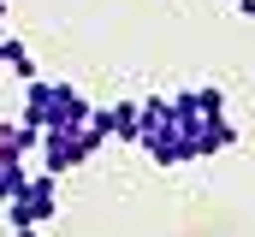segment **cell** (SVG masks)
I'll return each mask as SVG.
<instances>
[{
    "label": "cell",
    "mask_w": 255,
    "mask_h": 237,
    "mask_svg": "<svg viewBox=\"0 0 255 237\" xmlns=\"http://www.w3.org/2000/svg\"><path fill=\"white\" fill-rule=\"evenodd\" d=\"M83 118H89V101H83L77 83H65V77H30L24 83V124H36V130H77Z\"/></svg>",
    "instance_id": "cell-1"
},
{
    "label": "cell",
    "mask_w": 255,
    "mask_h": 237,
    "mask_svg": "<svg viewBox=\"0 0 255 237\" xmlns=\"http://www.w3.org/2000/svg\"><path fill=\"white\" fill-rule=\"evenodd\" d=\"M54 208H60V190H54V178L48 172H30V184L6 202V226L12 232H30V226H42V220H54Z\"/></svg>",
    "instance_id": "cell-2"
},
{
    "label": "cell",
    "mask_w": 255,
    "mask_h": 237,
    "mask_svg": "<svg viewBox=\"0 0 255 237\" xmlns=\"http://www.w3.org/2000/svg\"><path fill=\"white\" fill-rule=\"evenodd\" d=\"M89 118L107 130V142H136V101H119V107H89Z\"/></svg>",
    "instance_id": "cell-3"
},
{
    "label": "cell",
    "mask_w": 255,
    "mask_h": 237,
    "mask_svg": "<svg viewBox=\"0 0 255 237\" xmlns=\"http://www.w3.org/2000/svg\"><path fill=\"white\" fill-rule=\"evenodd\" d=\"M0 71H12L18 83H30V77H36V59H30V48H24L18 36H0Z\"/></svg>",
    "instance_id": "cell-4"
},
{
    "label": "cell",
    "mask_w": 255,
    "mask_h": 237,
    "mask_svg": "<svg viewBox=\"0 0 255 237\" xmlns=\"http://www.w3.org/2000/svg\"><path fill=\"white\" fill-rule=\"evenodd\" d=\"M232 6H238V12H244V18H255V0H232Z\"/></svg>",
    "instance_id": "cell-5"
},
{
    "label": "cell",
    "mask_w": 255,
    "mask_h": 237,
    "mask_svg": "<svg viewBox=\"0 0 255 237\" xmlns=\"http://www.w3.org/2000/svg\"><path fill=\"white\" fill-rule=\"evenodd\" d=\"M18 237H42V232H36V226H30V232H18Z\"/></svg>",
    "instance_id": "cell-6"
}]
</instances>
